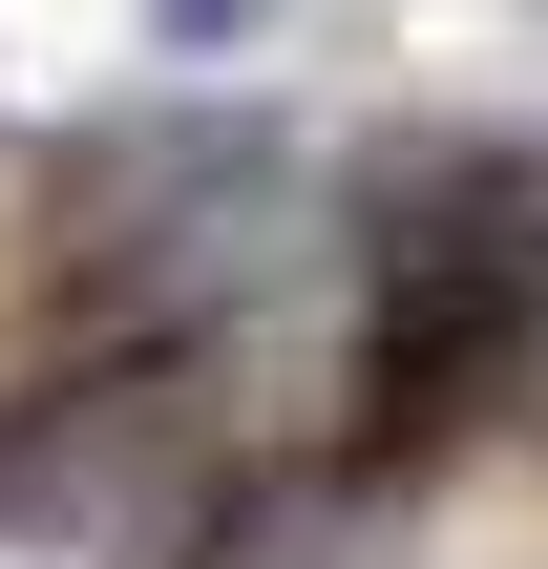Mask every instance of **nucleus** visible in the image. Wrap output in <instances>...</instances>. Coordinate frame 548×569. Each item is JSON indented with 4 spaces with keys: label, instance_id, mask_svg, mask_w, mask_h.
Returning <instances> with one entry per match:
<instances>
[{
    "label": "nucleus",
    "instance_id": "nucleus-1",
    "mask_svg": "<svg viewBox=\"0 0 548 569\" xmlns=\"http://www.w3.org/2000/svg\"><path fill=\"white\" fill-rule=\"evenodd\" d=\"M190 486H211V443H190V380H148V359L0 422V528L21 549H106L127 507H190Z\"/></svg>",
    "mask_w": 548,
    "mask_h": 569
}]
</instances>
